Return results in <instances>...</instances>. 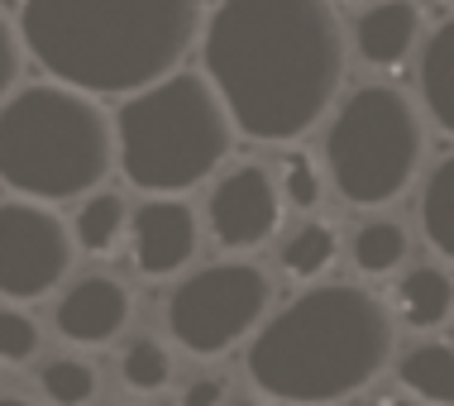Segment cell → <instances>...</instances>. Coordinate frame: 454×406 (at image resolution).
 <instances>
[{
    "mask_svg": "<svg viewBox=\"0 0 454 406\" xmlns=\"http://www.w3.org/2000/svg\"><path fill=\"white\" fill-rule=\"evenodd\" d=\"M268 301H273V277L249 258H225L206 263L192 277H182L168 297V330L187 354L215 359L230 344L263 325Z\"/></svg>",
    "mask_w": 454,
    "mask_h": 406,
    "instance_id": "cell-7",
    "label": "cell"
},
{
    "mask_svg": "<svg viewBox=\"0 0 454 406\" xmlns=\"http://www.w3.org/2000/svg\"><path fill=\"white\" fill-rule=\"evenodd\" d=\"M421 105L454 139V20L431 29L421 43Z\"/></svg>",
    "mask_w": 454,
    "mask_h": 406,
    "instance_id": "cell-14",
    "label": "cell"
},
{
    "mask_svg": "<svg viewBox=\"0 0 454 406\" xmlns=\"http://www.w3.org/2000/svg\"><path fill=\"white\" fill-rule=\"evenodd\" d=\"M39 354V321L20 306H0V363H29Z\"/></svg>",
    "mask_w": 454,
    "mask_h": 406,
    "instance_id": "cell-23",
    "label": "cell"
},
{
    "mask_svg": "<svg viewBox=\"0 0 454 406\" xmlns=\"http://www.w3.org/2000/svg\"><path fill=\"white\" fill-rule=\"evenodd\" d=\"M349 258L364 277H392L411 258V235L402 220H364L349 239Z\"/></svg>",
    "mask_w": 454,
    "mask_h": 406,
    "instance_id": "cell-16",
    "label": "cell"
},
{
    "mask_svg": "<svg viewBox=\"0 0 454 406\" xmlns=\"http://www.w3.org/2000/svg\"><path fill=\"white\" fill-rule=\"evenodd\" d=\"M426 153L421 110L407 91L368 82L335 105L325 129V177L349 206H387L416 182Z\"/></svg>",
    "mask_w": 454,
    "mask_h": 406,
    "instance_id": "cell-6",
    "label": "cell"
},
{
    "mask_svg": "<svg viewBox=\"0 0 454 406\" xmlns=\"http://www.w3.org/2000/svg\"><path fill=\"white\" fill-rule=\"evenodd\" d=\"M373 406H426V402H411V397H383V402H373Z\"/></svg>",
    "mask_w": 454,
    "mask_h": 406,
    "instance_id": "cell-26",
    "label": "cell"
},
{
    "mask_svg": "<svg viewBox=\"0 0 454 406\" xmlns=\"http://www.w3.org/2000/svg\"><path fill=\"white\" fill-rule=\"evenodd\" d=\"M39 383L48 392V402L58 406H87L96 397V368L87 359H48Z\"/></svg>",
    "mask_w": 454,
    "mask_h": 406,
    "instance_id": "cell-22",
    "label": "cell"
},
{
    "mask_svg": "<svg viewBox=\"0 0 454 406\" xmlns=\"http://www.w3.org/2000/svg\"><path fill=\"white\" fill-rule=\"evenodd\" d=\"M120 378H125L134 392H158V387H168V378H173V354L149 335L129 340L125 354H120Z\"/></svg>",
    "mask_w": 454,
    "mask_h": 406,
    "instance_id": "cell-20",
    "label": "cell"
},
{
    "mask_svg": "<svg viewBox=\"0 0 454 406\" xmlns=\"http://www.w3.org/2000/svg\"><path fill=\"white\" fill-rule=\"evenodd\" d=\"M421 43V5L416 0H368L354 20V53L368 67H402Z\"/></svg>",
    "mask_w": 454,
    "mask_h": 406,
    "instance_id": "cell-12",
    "label": "cell"
},
{
    "mask_svg": "<svg viewBox=\"0 0 454 406\" xmlns=\"http://www.w3.org/2000/svg\"><path fill=\"white\" fill-rule=\"evenodd\" d=\"M201 249V220L177 196H153L129 211V254L144 277H173Z\"/></svg>",
    "mask_w": 454,
    "mask_h": 406,
    "instance_id": "cell-10",
    "label": "cell"
},
{
    "mask_svg": "<svg viewBox=\"0 0 454 406\" xmlns=\"http://www.w3.org/2000/svg\"><path fill=\"white\" fill-rule=\"evenodd\" d=\"M20 53H24L20 29H15V24H10L5 15H0V101H5L10 91H15V77H20Z\"/></svg>",
    "mask_w": 454,
    "mask_h": 406,
    "instance_id": "cell-24",
    "label": "cell"
},
{
    "mask_svg": "<svg viewBox=\"0 0 454 406\" xmlns=\"http://www.w3.org/2000/svg\"><path fill=\"white\" fill-rule=\"evenodd\" d=\"M392 359V311L359 282H316L254 330L249 378L273 402L325 406L364 392Z\"/></svg>",
    "mask_w": 454,
    "mask_h": 406,
    "instance_id": "cell-3",
    "label": "cell"
},
{
    "mask_svg": "<svg viewBox=\"0 0 454 406\" xmlns=\"http://www.w3.org/2000/svg\"><path fill=\"white\" fill-rule=\"evenodd\" d=\"M129 316H134V301H129L125 282L91 273V277H77L63 292V301L53 311V325L72 344H106L129 325Z\"/></svg>",
    "mask_w": 454,
    "mask_h": 406,
    "instance_id": "cell-11",
    "label": "cell"
},
{
    "mask_svg": "<svg viewBox=\"0 0 454 406\" xmlns=\"http://www.w3.org/2000/svg\"><path fill=\"white\" fill-rule=\"evenodd\" d=\"M225 406H259V402H225Z\"/></svg>",
    "mask_w": 454,
    "mask_h": 406,
    "instance_id": "cell-28",
    "label": "cell"
},
{
    "mask_svg": "<svg viewBox=\"0 0 454 406\" xmlns=\"http://www.w3.org/2000/svg\"><path fill=\"white\" fill-rule=\"evenodd\" d=\"M392 311L411 330H435L454 316V277L440 263H416L392 287Z\"/></svg>",
    "mask_w": 454,
    "mask_h": 406,
    "instance_id": "cell-13",
    "label": "cell"
},
{
    "mask_svg": "<svg viewBox=\"0 0 454 406\" xmlns=\"http://www.w3.org/2000/svg\"><path fill=\"white\" fill-rule=\"evenodd\" d=\"M77 235L48 201H0V297L34 301L67 277Z\"/></svg>",
    "mask_w": 454,
    "mask_h": 406,
    "instance_id": "cell-8",
    "label": "cell"
},
{
    "mask_svg": "<svg viewBox=\"0 0 454 406\" xmlns=\"http://www.w3.org/2000/svg\"><path fill=\"white\" fill-rule=\"evenodd\" d=\"M273 177H278L282 206H297V211H316V206H321V196H325V177H321V168H316L306 153L287 149V153H282V163H278Z\"/></svg>",
    "mask_w": 454,
    "mask_h": 406,
    "instance_id": "cell-21",
    "label": "cell"
},
{
    "mask_svg": "<svg viewBox=\"0 0 454 406\" xmlns=\"http://www.w3.org/2000/svg\"><path fill=\"white\" fill-rule=\"evenodd\" d=\"M72 235L87 254H110L120 239L129 235V206L120 191H87V201L77 206V225Z\"/></svg>",
    "mask_w": 454,
    "mask_h": 406,
    "instance_id": "cell-19",
    "label": "cell"
},
{
    "mask_svg": "<svg viewBox=\"0 0 454 406\" xmlns=\"http://www.w3.org/2000/svg\"><path fill=\"white\" fill-rule=\"evenodd\" d=\"M115 163V125L91 91L34 82L0 101V182L29 201H77Z\"/></svg>",
    "mask_w": 454,
    "mask_h": 406,
    "instance_id": "cell-4",
    "label": "cell"
},
{
    "mask_svg": "<svg viewBox=\"0 0 454 406\" xmlns=\"http://www.w3.org/2000/svg\"><path fill=\"white\" fill-rule=\"evenodd\" d=\"M235 120L196 72H168L125 96L115 115V158L125 182L149 196H182L230 158Z\"/></svg>",
    "mask_w": 454,
    "mask_h": 406,
    "instance_id": "cell-5",
    "label": "cell"
},
{
    "mask_svg": "<svg viewBox=\"0 0 454 406\" xmlns=\"http://www.w3.org/2000/svg\"><path fill=\"white\" fill-rule=\"evenodd\" d=\"M0 406H34V402H24V397H0Z\"/></svg>",
    "mask_w": 454,
    "mask_h": 406,
    "instance_id": "cell-27",
    "label": "cell"
},
{
    "mask_svg": "<svg viewBox=\"0 0 454 406\" xmlns=\"http://www.w3.org/2000/svg\"><path fill=\"white\" fill-rule=\"evenodd\" d=\"M335 258H340V235H335V225H325V220H301V225L282 239V249H278L282 273H292L301 282L325 277Z\"/></svg>",
    "mask_w": 454,
    "mask_h": 406,
    "instance_id": "cell-17",
    "label": "cell"
},
{
    "mask_svg": "<svg viewBox=\"0 0 454 406\" xmlns=\"http://www.w3.org/2000/svg\"><path fill=\"white\" fill-rule=\"evenodd\" d=\"M421 235L440 258L454 263V153L440 158L421 187Z\"/></svg>",
    "mask_w": 454,
    "mask_h": 406,
    "instance_id": "cell-18",
    "label": "cell"
},
{
    "mask_svg": "<svg viewBox=\"0 0 454 406\" xmlns=\"http://www.w3.org/2000/svg\"><path fill=\"white\" fill-rule=\"evenodd\" d=\"M206 0H20V43L53 82L129 96L187 58Z\"/></svg>",
    "mask_w": 454,
    "mask_h": 406,
    "instance_id": "cell-2",
    "label": "cell"
},
{
    "mask_svg": "<svg viewBox=\"0 0 454 406\" xmlns=\"http://www.w3.org/2000/svg\"><path fill=\"white\" fill-rule=\"evenodd\" d=\"M278 220H282V191L263 163H239L220 172L211 201H206V225H211L220 249H259L278 235Z\"/></svg>",
    "mask_w": 454,
    "mask_h": 406,
    "instance_id": "cell-9",
    "label": "cell"
},
{
    "mask_svg": "<svg viewBox=\"0 0 454 406\" xmlns=\"http://www.w3.org/2000/svg\"><path fill=\"white\" fill-rule=\"evenodd\" d=\"M225 402H230V383L215 373L192 378V383L182 387V406H225Z\"/></svg>",
    "mask_w": 454,
    "mask_h": 406,
    "instance_id": "cell-25",
    "label": "cell"
},
{
    "mask_svg": "<svg viewBox=\"0 0 454 406\" xmlns=\"http://www.w3.org/2000/svg\"><path fill=\"white\" fill-rule=\"evenodd\" d=\"M345 24L330 0H220L201 24L206 82L244 139L292 144L345 86Z\"/></svg>",
    "mask_w": 454,
    "mask_h": 406,
    "instance_id": "cell-1",
    "label": "cell"
},
{
    "mask_svg": "<svg viewBox=\"0 0 454 406\" xmlns=\"http://www.w3.org/2000/svg\"><path fill=\"white\" fill-rule=\"evenodd\" d=\"M402 387L426 406H454V344L445 340H421L402 354L397 363Z\"/></svg>",
    "mask_w": 454,
    "mask_h": 406,
    "instance_id": "cell-15",
    "label": "cell"
},
{
    "mask_svg": "<svg viewBox=\"0 0 454 406\" xmlns=\"http://www.w3.org/2000/svg\"><path fill=\"white\" fill-rule=\"evenodd\" d=\"M445 5H454V0H445Z\"/></svg>",
    "mask_w": 454,
    "mask_h": 406,
    "instance_id": "cell-29",
    "label": "cell"
}]
</instances>
